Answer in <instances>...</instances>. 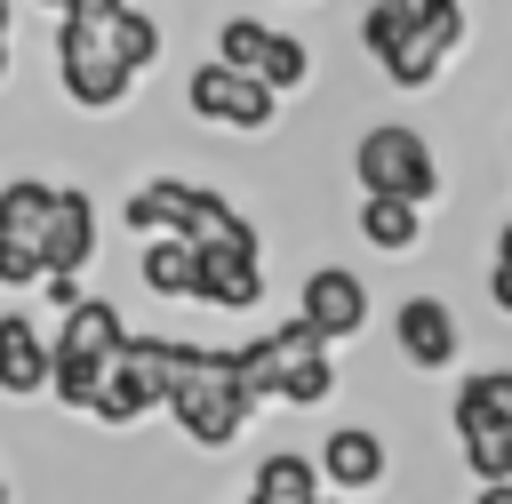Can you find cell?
<instances>
[{
  "instance_id": "obj_1",
  "label": "cell",
  "mask_w": 512,
  "mask_h": 504,
  "mask_svg": "<svg viewBox=\"0 0 512 504\" xmlns=\"http://www.w3.org/2000/svg\"><path fill=\"white\" fill-rule=\"evenodd\" d=\"M120 16L128 0H64L56 8V80L80 112H120L136 72L120 64Z\"/></svg>"
},
{
  "instance_id": "obj_2",
  "label": "cell",
  "mask_w": 512,
  "mask_h": 504,
  "mask_svg": "<svg viewBox=\"0 0 512 504\" xmlns=\"http://www.w3.org/2000/svg\"><path fill=\"white\" fill-rule=\"evenodd\" d=\"M200 456H224V448H240V432H248V416H256V400L240 392V376H232V344H184V368H176V392H168V408H160Z\"/></svg>"
},
{
  "instance_id": "obj_3",
  "label": "cell",
  "mask_w": 512,
  "mask_h": 504,
  "mask_svg": "<svg viewBox=\"0 0 512 504\" xmlns=\"http://www.w3.org/2000/svg\"><path fill=\"white\" fill-rule=\"evenodd\" d=\"M184 344H192V336H144V328H128V344L112 352L104 392H96V408H88V416H96L104 432H128V424L160 416V408H168V392H176Z\"/></svg>"
},
{
  "instance_id": "obj_4",
  "label": "cell",
  "mask_w": 512,
  "mask_h": 504,
  "mask_svg": "<svg viewBox=\"0 0 512 504\" xmlns=\"http://www.w3.org/2000/svg\"><path fill=\"white\" fill-rule=\"evenodd\" d=\"M352 184H360V200H408V208H424L440 192V160H432V144L408 120H376L352 144Z\"/></svg>"
},
{
  "instance_id": "obj_5",
  "label": "cell",
  "mask_w": 512,
  "mask_h": 504,
  "mask_svg": "<svg viewBox=\"0 0 512 504\" xmlns=\"http://www.w3.org/2000/svg\"><path fill=\"white\" fill-rule=\"evenodd\" d=\"M184 104H192V120H208V128H240V136H264V128L280 120V96H272L264 80L216 64V56L184 72Z\"/></svg>"
},
{
  "instance_id": "obj_6",
  "label": "cell",
  "mask_w": 512,
  "mask_h": 504,
  "mask_svg": "<svg viewBox=\"0 0 512 504\" xmlns=\"http://www.w3.org/2000/svg\"><path fill=\"white\" fill-rule=\"evenodd\" d=\"M296 320L336 352L344 336H360V328H368V280H360L352 264H312V272H304V288H296Z\"/></svg>"
},
{
  "instance_id": "obj_7",
  "label": "cell",
  "mask_w": 512,
  "mask_h": 504,
  "mask_svg": "<svg viewBox=\"0 0 512 504\" xmlns=\"http://www.w3.org/2000/svg\"><path fill=\"white\" fill-rule=\"evenodd\" d=\"M312 464H320V488H336L344 504H368V488H384V472H392L376 424H336V432L312 448Z\"/></svg>"
},
{
  "instance_id": "obj_8",
  "label": "cell",
  "mask_w": 512,
  "mask_h": 504,
  "mask_svg": "<svg viewBox=\"0 0 512 504\" xmlns=\"http://www.w3.org/2000/svg\"><path fill=\"white\" fill-rule=\"evenodd\" d=\"M192 256H200L192 304H208V312H256L264 304V248H192Z\"/></svg>"
},
{
  "instance_id": "obj_9",
  "label": "cell",
  "mask_w": 512,
  "mask_h": 504,
  "mask_svg": "<svg viewBox=\"0 0 512 504\" xmlns=\"http://www.w3.org/2000/svg\"><path fill=\"white\" fill-rule=\"evenodd\" d=\"M40 264L80 280L96 264V200L80 184H56V208H48V232H40Z\"/></svg>"
},
{
  "instance_id": "obj_10",
  "label": "cell",
  "mask_w": 512,
  "mask_h": 504,
  "mask_svg": "<svg viewBox=\"0 0 512 504\" xmlns=\"http://www.w3.org/2000/svg\"><path fill=\"white\" fill-rule=\"evenodd\" d=\"M392 344H400V360L416 368V376H432V368H448L456 360V312L440 304V296H408L400 312H392Z\"/></svg>"
},
{
  "instance_id": "obj_11",
  "label": "cell",
  "mask_w": 512,
  "mask_h": 504,
  "mask_svg": "<svg viewBox=\"0 0 512 504\" xmlns=\"http://www.w3.org/2000/svg\"><path fill=\"white\" fill-rule=\"evenodd\" d=\"M0 400H48V328L32 312H0Z\"/></svg>"
},
{
  "instance_id": "obj_12",
  "label": "cell",
  "mask_w": 512,
  "mask_h": 504,
  "mask_svg": "<svg viewBox=\"0 0 512 504\" xmlns=\"http://www.w3.org/2000/svg\"><path fill=\"white\" fill-rule=\"evenodd\" d=\"M448 424H456V440L512 432V368H480V376H464L456 400H448Z\"/></svg>"
},
{
  "instance_id": "obj_13",
  "label": "cell",
  "mask_w": 512,
  "mask_h": 504,
  "mask_svg": "<svg viewBox=\"0 0 512 504\" xmlns=\"http://www.w3.org/2000/svg\"><path fill=\"white\" fill-rule=\"evenodd\" d=\"M56 352H88V360H112L120 344H128V312L112 304V296H80L64 320H56V336H48Z\"/></svg>"
},
{
  "instance_id": "obj_14",
  "label": "cell",
  "mask_w": 512,
  "mask_h": 504,
  "mask_svg": "<svg viewBox=\"0 0 512 504\" xmlns=\"http://www.w3.org/2000/svg\"><path fill=\"white\" fill-rule=\"evenodd\" d=\"M248 504H320V464L304 448H272L248 472Z\"/></svg>"
},
{
  "instance_id": "obj_15",
  "label": "cell",
  "mask_w": 512,
  "mask_h": 504,
  "mask_svg": "<svg viewBox=\"0 0 512 504\" xmlns=\"http://www.w3.org/2000/svg\"><path fill=\"white\" fill-rule=\"evenodd\" d=\"M136 280H144V296H160V304H192V280H200V256H192V240H144L136 248Z\"/></svg>"
},
{
  "instance_id": "obj_16",
  "label": "cell",
  "mask_w": 512,
  "mask_h": 504,
  "mask_svg": "<svg viewBox=\"0 0 512 504\" xmlns=\"http://www.w3.org/2000/svg\"><path fill=\"white\" fill-rule=\"evenodd\" d=\"M48 208H56V184H48V176H8V184H0V240H16V248L40 256ZM40 272H48V264H40Z\"/></svg>"
},
{
  "instance_id": "obj_17",
  "label": "cell",
  "mask_w": 512,
  "mask_h": 504,
  "mask_svg": "<svg viewBox=\"0 0 512 504\" xmlns=\"http://www.w3.org/2000/svg\"><path fill=\"white\" fill-rule=\"evenodd\" d=\"M360 240L376 248V256H408L416 240H424V208H408V200H360Z\"/></svg>"
},
{
  "instance_id": "obj_18",
  "label": "cell",
  "mask_w": 512,
  "mask_h": 504,
  "mask_svg": "<svg viewBox=\"0 0 512 504\" xmlns=\"http://www.w3.org/2000/svg\"><path fill=\"white\" fill-rule=\"evenodd\" d=\"M104 368H112V360L56 352V344H48V400H56L64 416H88V408H96V392H104Z\"/></svg>"
},
{
  "instance_id": "obj_19",
  "label": "cell",
  "mask_w": 512,
  "mask_h": 504,
  "mask_svg": "<svg viewBox=\"0 0 512 504\" xmlns=\"http://www.w3.org/2000/svg\"><path fill=\"white\" fill-rule=\"evenodd\" d=\"M176 192H184V176H152V184H136V192L120 200V224H128V232H144V240L176 232Z\"/></svg>"
},
{
  "instance_id": "obj_20",
  "label": "cell",
  "mask_w": 512,
  "mask_h": 504,
  "mask_svg": "<svg viewBox=\"0 0 512 504\" xmlns=\"http://www.w3.org/2000/svg\"><path fill=\"white\" fill-rule=\"evenodd\" d=\"M256 80H264L272 96H296V88L312 80V48H304L296 32H272V40H264V56H256Z\"/></svg>"
},
{
  "instance_id": "obj_21",
  "label": "cell",
  "mask_w": 512,
  "mask_h": 504,
  "mask_svg": "<svg viewBox=\"0 0 512 504\" xmlns=\"http://www.w3.org/2000/svg\"><path fill=\"white\" fill-rule=\"evenodd\" d=\"M264 40H272V24H256V16H224V24H216V64H232V72H248V80H256Z\"/></svg>"
},
{
  "instance_id": "obj_22",
  "label": "cell",
  "mask_w": 512,
  "mask_h": 504,
  "mask_svg": "<svg viewBox=\"0 0 512 504\" xmlns=\"http://www.w3.org/2000/svg\"><path fill=\"white\" fill-rule=\"evenodd\" d=\"M120 64H128V72H152V64H160V16H144V8L120 16Z\"/></svg>"
},
{
  "instance_id": "obj_23",
  "label": "cell",
  "mask_w": 512,
  "mask_h": 504,
  "mask_svg": "<svg viewBox=\"0 0 512 504\" xmlns=\"http://www.w3.org/2000/svg\"><path fill=\"white\" fill-rule=\"evenodd\" d=\"M400 32H408V8H400V0H368V16H360V48H368L376 64L400 48Z\"/></svg>"
},
{
  "instance_id": "obj_24",
  "label": "cell",
  "mask_w": 512,
  "mask_h": 504,
  "mask_svg": "<svg viewBox=\"0 0 512 504\" xmlns=\"http://www.w3.org/2000/svg\"><path fill=\"white\" fill-rule=\"evenodd\" d=\"M464 464H472V488L512 480V432H480V440H464Z\"/></svg>"
},
{
  "instance_id": "obj_25",
  "label": "cell",
  "mask_w": 512,
  "mask_h": 504,
  "mask_svg": "<svg viewBox=\"0 0 512 504\" xmlns=\"http://www.w3.org/2000/svg\"><path fill=\"white\" fill-rule=\"evenodd\" d=\"M488 304L512 320V224L496 232V248H488Z\"/></svg>"
},
{
  "instance_id": "obj_26",
  "label": "cell",
  "mask_w": 512,
  "mask_h": 504,
  "mask_svg": "<svg viewBox=\"0 0 512 504\" xmlns=\"http://www.w3.org/2000/svg\"><path fill=\"white\" fill-rule=\"evenodd\" d=\"M48 272H40V256L32 248H16V240H0V288L16 296V288H40Z\"/></svg>"
},
{
  "instance_id": "obj_27",
  "label": "cell",
  "mask_w": 512,
  "mask_h": 504,
  "mask_svg": "<svg viewBox=\"0 0 512 504\" xmlns=\"http://www.w3.org/2000/svg\"><path fill=\"white\" fill-rule=\"evenodd\" d=\"M40 296H48V304H56V320H64V312H72L88 288H80V280H64V272H48V280H40Z\"/></svg>"
},
{
  "instance_id": "obj_28",
  "label": "cell",
  "mask_w": 512,
  "mask_h": 504,
  "mask_svg": "<svg viewBox=\"0 0 512 504\" xmlns=\"http://www.w3.org/2000/svg\"><path fill=\"white\" fill-rule=\"evenodd\" d=\"M472 504H512V480H488V488H472Z\"/></svg>"
},
{
  "instance_id": "obj_29",
  "label": "cell",
  "mask_w": 512,
  "mask_h": 504,
  "mask_svg": "<svg viewBox=\"0 0 512 504\" xmlns=\"http://www.w3.org/2000/svg\"><path fill=\"white\" fill-rule=\"evenodd\" d=\"M0 80H8V0H0Z\"/></svg>"
},
{
  "instance_id": "obj_30",
  "label": "cell",
  "mask_w": 512,
  "mask_h": 504,
  "mask_svg": "<svg viewBox=\"0 0 512 504\" xmlns=\"http://www.w3.org/2000/svg\"><path fill=\"white\" fill-rule=\"evenodd\" d=\"M0 504H16V488H8V472H0Z\"/></svg>"
},
{
  "instance_id": "obj_31",
  "label": "cell",
  "mask_w": 512,
  "mask_h": 504,
  "mask_svg": "<svg viewBox=\"0 0 512 504\" xmlns=\"http://www.w3.org/2000/svg\"><path fill=\"white\" fill-rule=\"evenodd\" d=\"M40 8H64V0H40Z\"/></svg>"
},
{
  "instance_id": "obj_32",
  "label": "cell",
  "mask_w": 512,
  "mask_h": 504,
  "mask_svg": "<svg viewBox=\"0 0 512 504\" xmlns=\"http://www.w3.org/2000/svg\"><path fill=\"white\" fill-rule=\"evenodd\" d=\"M320 504H344V496H320Z\"/></svg>"
},
{
  "instance_id": "obj_33",
  "label": "cell",
  "mask_w": 512,
  "mask_h": 504,
  "mask_svg": "<svg viewBox=\"0 0 512 504\" xmlns=\"http://www.w3.org/2000/svg\"><path fill=\"white\" fill-rule=\"evenodd\" d=\"M240 504H248V496H240Z\"/></svg>"
}]
</instances>
